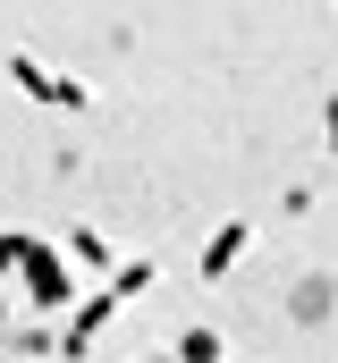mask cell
I'll use <instances>...</instances> for the list:
<instances>
[{
  "label": "cell",
  "mask_w": 338,
  "mask_h": 363,
  "mask_svg": "<svg viewBox=\"0 0 338 363\" xmlns=\"http://www.w3.org/2000/svg\"><path fill=\"white\" fill-rule=\"evenodd\" d=\"M17 279L34 287V304H43V313H68V254H51V245H26Z\"/></svg>",
  "instance_id": "1"
},
{
  "label": "cell",
  "mask_w": 338,
  "mask_h": 363,
  "mask_svg": "<svg viewBox=\"0 0 338 363\" xmlns=\"http://www.w3.org/2000/svg\"><path fill=\"white\" fill-rule=\"evenodd\" d=\"M119 304H127L119 287H93V296L77 304V321H68V338H60V355H84V347L102 338V321H119Z\"/></svg>",
  "instance_id": "2"
},
{
  "label": "cell",
  "mask_w": 338,
  "mask_h": 363,
  "mask_svg": "<svg viewBox=\"0 0 338 363\" xmlns=\"http://www.w3.org/2000/svg\"><path fill=\"white\" fill-rule=\"evenodd\" d=\"M246 245H254V228H246V220H229V228H212V245H203L195 271H203V279H229L237 262H246Z\"/></svg>",
  "instance_id": "3"
},
{
  "label": "cell",
  "mask_w": 338,
  "mask_h": 363,
  "mask_svg": "<svg viewBox=\"0 0 338 363\" xmlns=\"http://www.w3.org/2000/svg\"><path fill=\"white\" fill-rule=\"evenodd\" d=\"M9 77H17V93H34V101H51V110H60V77H51L34 51H9Z\"/></svg>",
  "instance_id": "4"
},
{
  "label": "cell",
  "mask_w": 338,
  "mask_h": 363,
  "mask_svg": "<svg viewBox=\"0 0 338 363\" xmlns=\"http://www.w3.org/2000/svg\"><path fill=\"white\" fill-rule=\"evenodd\" d=\"M68 262H84V271H110L119 254L102 245V228H77V237H68Z\"/></svg>",
  "instance_id": "5"
},
{
  "label": "cell",
  "mask_w": 338,
  "mask_h": 363,
  "mask_svg": "<svg viewBox=\"0 0 338 363\" xmlns=\"http://www.w3.org/2000/svg\"><path fill=\"white\" fill-rule=\"evenodd\" d=\"M178 355H186V363H220L229 338H220V330H178Z\"/></svg>",
  "instance_id": "6"
},
{
  "label": "cell",
  "mask_w": 338,
  "mask_h": 363,
  "mask_svg": "<svg viewBox=\"0 0 338 363\" xmlns=\"http://www.w3.org/2000/svg\"><path fill=\"white\" fill-rule=\"evenodd\" d=\"M110 287H119V296H144V287H153V262H144V254H119V262H110Z\"/></svg>",
  "instance_id": "7"
},
{
  "label": "cell",
  "mask_w": 338,
  "mask_h": 363,
  "mask_svg": "<svg viewBox=\"0 0 338 363\" xmlns=\"http://www.w3.org/2000/svg\"><path fill=\"white\" fill-rule=\"evenodd\" d=\"M26 245H34L26 228H0V279H9V271H17V262H26Z\"/></svg>",
  "instance_id": "8"
},
{
  "label": "cell",
  "mask_w": 338,
  "mask_h": 363,
  "mask_svg": "<svg viewBox=\"0 0 338 363\" xmlns=\"http://www.w3.org/2000/svg\"><path fill=\"white\" fill-rule=\"evenodd\" d=\"M60 110H68V118H84V110H93V93H84L77 77H60Z\"/></svg>",
  "instance_id": "9"
},
{
  "label": "cell",
  "mask_w": 338,
  "mask_h": 363,
  "mask_svg": "<svg viewBox=\"0 0 338 363\" xmlns=\"http://www.w3.org/2000/svg\"><path fill=\"white\" fill-rule=\"evenodd\" d=\"M330 152H338V101H330Z\"/></svg>",
  "instance_id": "10"
}]
</instances>
